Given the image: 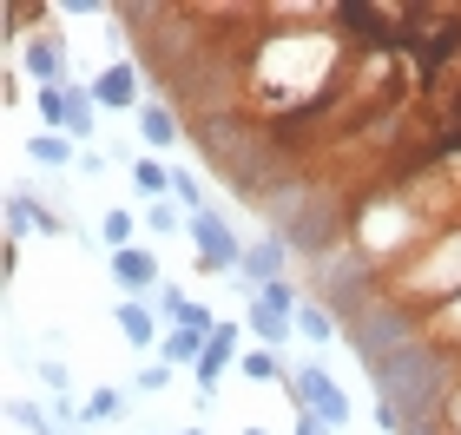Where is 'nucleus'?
<instances>
[{"instance_id": "obj_1", "label": "nucleus", "mask_w": 461, "mask_h": 435, "mask_svg": "<svg viewBox=\"0 0 461 435\" xmlns=\"http://www.w3.org/2000/svg\"><path fill=\"white\" fill-rule=\"evenodd\" d=\"M290 416H297V409H310V416H323L330 429H349V396H343V383L337 376H330V369L317 363V357H310V363H297V369H290Z\"/></svg>"}, {"instance_id": "obj_2", "label": "nucleus", "mask_w": 461, "mask_h": 435, "mask_svg": "<svg viewBox=\"0 0 461 435\" xmlns=\"http://www.w3.org/2000/svg\"><path fill=\"white\" fill-rule=\"evenodd\" d=\"M20 73H27L33 86H53V93L79 86V79H73V59H67V33L53 27V14L40 20L27 40H20Z\"/></svg>"}, {"instance_id": "obj_3", "label": "nucleus", "mask_w": 461, "mask_h": 435, "mask_svg": "<svg viewBox=\"0 0 461 435\" xmlns=\"http://www.w3.org/2000/svg\"><path fill=\"white\" fill-rule=\"evenodd\" d=\"M185 238H192L198 277H224V271H238V264H244V238L230 231V218H224V212H198Z\"/></svg>"}, {"instance_id": "obj_4", "label": "nucleus", "mask_w": 461, "mask_h": 435, "mask_svg": "<svg viewBox=\"0 0 461 435\" xmlns=\"http://www.w3.org/2000/svg\"><path fill=\"white\" fill-rule=\"evenodd\" d=\"M244 337H250L244 317H218V330L204 337V363L192 369V376H198V403H212V396H218V376L244 357Z\"/></svg>"}, {"instance_id": "obj_5", "label": "nucleus", "mask_w": 461, "mask_h": 435, "mask_svg": "<svg viewBox=\"0 0 461 435\" xmlns=\"http://www.w3.org/2000/svg\"><path fill=\"white\" fill-rule=\"evenodd\" d=\"M86 93L99 99V113H132V119H139L145 99H152V93H145L139 59H113V67H99V79H86Z\"/></svg>"}, {"instance_id": "obj_6", "label": "nucleus", "mask_w": 461, "mask_h": 435, "mask_svg": "<svg viewBox=\"0 0 461 435\" xmlns=\"http://www.w3.org/2000/svg\"><path fill=\"white\" fill-rule=\"evenodd\" d=\"M106 271H113V284L125 290V297H145V304H152V290H165L158 251H145V244H132V251H113Z\"/></svg>"}, {"instance_id": "obj_7", "label": "nucleus", "mask_w": 461, "mask_h": 435, "mask_svg": "<svg viewBox=\"0 0 461 435\" xmlns=\"http://www.w3.org/2000/svg\"><path fill=\"white\" fill-rule=\"evenodd\" d=\"M238 271L250 277V297H258L264 284H284V277H290V244H284L277 231L250 238V244H244V264H238Z\"/></svg>"}, {"instance_id": "obj_8", "label": "nucleus", "mask_w": 461, "mask_h": 435, "mask_svg": "<svg viewBox=\"0 0 461 435\" xmlns=\"http://www.w3.org/2000/svg\"><path fill=\"white\" fill-rule=\"evenodd\" d=\"M113 323H119V337L132 349H158L165 343V317H158V304H145V297H125L113 310Z\"/></svg>"}, {"instance_id": "obj_9", "label": "nucleus", "mask_w": 461, "mask_h": 435, "mask_svg": "<svg viewBox=\"0 0 461 435\" xmlns=\"http://www.w3.org/2000/svg\"><path fill=\"white\" fill-rule=\"evenodd\" d=\"M244 330H250V343H258V349H277V357L297 343V317H284V310H270L258 297L244 304Z\"/></svg>"}, {"instance_id": "obj_10", "label": "nucleus", "mask_w": 461, "mask_h": 435, "mask_svg": "<svg viewBox=\"0 0 461 435\" xmlns=\"http://www.w3.org/2000/svg\"><path fill=\"white\" fill-rule=\"evenodd\" d=\"M158 317H165V330H204V337H212V330H218V317H212V304L185 297L178 284H165V290H158Z\"/></svg>"}, {"instance_id": "obj_11", "label": "nucleus", "mask_w": 461, "mask_h": 435, "mask_svg": "<svg viewBox=\"0 0 461 435\" xmlns=\"http://www.w3.org/2000/svg\"><path fill=\"white\" fill-rule=\"evenodd\" d=\"M139 139L152 145V152H172V145L185 139L178 106H165V99H145V106H139Z\"/></svg>"}, {"instance_id": "obj_12", "label": "nucleus", "mask_w": 461, "mask_h": 435, "mask_svg": "<svg viewBox=\"0 0 461 435\" xmlns=\"http://www.w3.org/2000/svg\"><path fill=\"white\" fill-rule=\"evenodd\" d=\"M139 231H145V224H139L132 204H113V212H99V244H106V258H113V251H132Z\"/></svg>"}, {"instance_id": "obj_13", "label": "nucleus", "mask_w": 461, "mask_h": 435, "mask_svg": "<svg viewBox=\"0 0 461 435\" xmlns=\"http://www.w3.org/2000/svg\"><path fill=\"white\" fill-rule=\"evenodd\" d=\"M297 337H310V343H337V337H343V317H337L323 297H303V304H297Z\"/></svg>"}, {"instance_id": "obj_14", "label": "nucleus", "mask_w": 461, "mask_h": 435, "mask_svg": "<svg viewBox=\"0 0 461 435\" xmlns=\"http://www.w3.org/2000/svg\"><path fill=\"white\" fill-rule=\"evenodd\" d=\"M27 159L47 165V172H67V165H79V145H73L67 132H33V139H27Z\"/></svg>"}, {"instance_id": "obj_15", "label": "nucleus", "mask_w": 461, "mask_h": 435, "mask_svg": "<svg viewBox=\"0 0 461 435\" xmlns=\"http://www.w3.org/2000/svg\"><path fill=\"white\" fill-rule=\"evenodd\" d=\"M125 403H132V396H125V389H113V383H99V389H93V396H86V403H79V429H99V422H119V416H125Z\"/></svg>"}, {"instance_id": "obj_16", "label": "nucleus", "mask_w": 461, "mask_h": 435, "mask_svg": "<svg viewBox=\"0 0 461 435\" xmlns=\"http://www.w3.org/2000/svg\"><path fill=\"white\" fill-rule=\"evenodd\" d=\"M67 139L86 152V145L99 139V99L86 93V86H73V113H67Z\"/></svg>"}, {"instance_id": "obj_17", "label": "nucleus", "mask_w": 461, "mask_h": 435, "mask_svg": "<svg viewBox=\"0 0 461 435\" xmlns=\"http://www.w3.org/2000/svg\"><path fill=\"white\" fill-rule=\"evenodd\" d=\"M132 192H139V204L172 198V165H158V159H132Z\"/></svg>"}, {"instance_id": "obj_18", "label": "nucleus", "mask_w": 461, "mask_h": 435, "mask_svg": "<svg viewBox=\"0 0 461 435\" xmlns=\"http://www.w3.org/2000/svg\"><path fill=\"white\" fill-rule=\"evenodd\" d=\"M158 357L172 363V369H198V363H204V330H165Z\"/></svg>"}, {"instance_id": "obj_19", "label": "nucleus", "mask_w": 461, "mask_h": 435, "mask_svg": "<svg viewBox=\"0 0 461 435\" xmlns=\"http://www.w3.org/2000/svg\"><path fill=\"white\" fill-rule=\"evenodd\" d=\"M139 224H145V238H172V231H192V218H185V212H178L172 198L145 204V212H139Z\"/></svg>"}, {"instance_id": "obj_20", "label": "nucleus", "mask_w": 461, "mask_h": 435, "mask_svg": "<svg viewBox=\"0 0 461 435\" xmlns=\"http://www.w3.org/2000/svg\"><path fill=\"white\" fill-rule=\"evenodd\" d=\"M33 113H40V126H47V132H67V113H73V86H67V93H53V86H33Z\"/></svg>"}, {"instance_id": "obj_21", "label": "nucleus", "mask_w": 461, "mask_h": 435, "mask_svg": "<svg viewBox=\"0 0 461 435\" xmlns=\"http://www.w3.org/2000/svg\"><path fill=\"white\" fill-rule=\"evenodd\" d=\"M172 204H178L185 218L212 212V204H204V185H198V172H192V165H172Z\"/></svg>"}, {"instance_id": "obj_22", "label": "nucleus", "mask_w": 461, "mask_h": 435, "mask_svg": "<svg viewBox=\"0 0 461 435\" xmlns=\"http://www.w3.org/2000/svg\"><path fill=\"white\" fill-rule=\"evenodd\" d=\"M238 369H244L250 383H290V369H284V357H277V349H244V357H238Z\"/></svg>"}, {"instance_id": "obj_23", "label": "nucleus", "mask_w": 461, "mask_h": 435, "mask_svg": "<svg viewBox=\"0 0 461 435\" xmlns=\"http://www.w3.org/2000/svg\"><path fill=\"white\" fill-rule=\"evenodd\" d=\"M172 389V363L152 357V363H139V376H132V396H165Z\"/></svg>"}, {"instance_id": "obj_24", "label": "nucleus", "mask_w": 461, "mask_h": 435, "mask_svg": "<svg viewBox=\"0 0 461 435\" xmlns=\"http://www.w3.org/2000/svg\"><path fill=\"white\" fill-rule=\"evenodd\" d=\"M258 304H270V310H284V317H297L303 290H297V277H284V284H264V290H258Z\"/></svg>"}, {"instance_id": "obj_25", "label": "nucleus", "mask_w": 461, "mask_h": 435, "mask_svg": "<svg viewBox=\"0 0 461 435\" xmlns=\"http://www.w3.org/2000/svg\"><path fill=\"white\" fill-rule=\"evenodd\" d=\"M27 224H33L40 238H59V231H67V218H59V212H47V204H40L33 192H27Z\"/></svg>"}, {"instance_id": "obj_26", "label": "nucleus", "mask_w": 461, "mask_h": 435, "mask_svg": "<svg viewBox=\"0 0 461 435\" xmlns=\"http://www.w3.org/2000/svg\"><path fill=\"white\" fill-rule=\"evenodd\" d=\"M33 369H40V383H47L53 396H67V383H73V376H67V363H59V357H40Z\"/></svg>"}, {"instance_id": "obj_27", "label": "nucleus", "mask_w": 461, "mask_h": 435, "mask_svg": "<svg viewBox=\"0 0 461 435\" xmlns=\"http://www.w3.org/2000/svg\"><path fill=\"white\" fill-rule=\"evenodd\" d=\"M290 435H337L323 416H310V409H297V422H290Z\"/></svg>"}, {"instance_id": "obj_28", "label": "nucleus", "mask_w": 461, "mask_h": 435, "mask_svg": "<svg viewBox=\"0 0 461 435\" xmlns=\"http://www.w3.org/2000/svg\"><path fill=\"white\" fill-rule=\"evenodd\" d=\"M79 172L99 178V172H106V152H93V145H86V152H79Z\"/></svg>"}, {"instance_id": "obj_29", "label": "nucleus", "mask_w": 461, "mask_h": 435, "mask_svg": "<svg viewBox=\"0 0 461 435\" xmlns=\"http://www.w3.org/2000/svg\"><path fill=\"white\" fill-rule=\"evenodd\" d=\"M238 435H264V422H244V429H238Z\"/></svg>"}, {"instance_id": "obj_30", "label": "nucleus", "mask_w": 461, "mask_h": 435, "mask_svg": "<svg viewBox=\"0 0 461 435\" xmlns=\"http://www.w3.org/2000/svg\"><path fill=\"white\" fill-rule=\"evenodd\" d=\"M178 435H204V429H178Z\"/></svg>"}, {"instance_id": "obj_31", "label": "nucleus", "mask_w": 461, "mask_h": 435, "mask_svg": "<svg viewBox=\"0 0 461 435\" xmlns=\"http://www.w3.org/2000/svg\"><path fill=\"white\" fill-rule=\"evenodd\" d=\"M145 435H158V429H145Z\"/></svg>"}]
</instances>
